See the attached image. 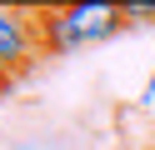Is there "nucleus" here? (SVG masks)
I'll return each instance as SVG.
<instances>
[{
	"label": "nucleus",
	"mask_w": 155,
	"mask_h": 150,
	"mask_svg": "<svg viewBox=\"0 0 155 150\" xmlns=\"http://www.w3.org/2000/svg\"><path fill=\"white\" fill-rule=\"evenodd\" d=\"M35 45H40L35 15H25V10H15V5H0V60L20 75V70H30Z\"/></svg>",
	"instance_id": "nucleus-1"
},
{
	"label": "nucleus",
	"mask_w": 155,
	"mask_h": 150,
	"mask_svg": "<svg viewBox=\"0 0 155 150\" xmlns=\"http://www.w3.org/2000/svg\"><path fill=\"white\" fill-rule=\"evenodd\" d=\"M35 25H40V50H45V55H75V50L85 45L80 30H75V20H70V5L35 10Z\"/></svg>",
	"instance_id": "nucleus-2"
},
{
	"label": "nucleus",
	"mask_w": 155,
	"mask_h": 150,
	"mask_svg": "<svg viewBox=\"0 0 155 150\" xmlns=\"http://www.w3.org/2000/svg\"><path fill=\"white\" fill-rule=\"evenodd\" d=\"M70 20H75V30H80L85 45H100V40H110L115 30L125 25L120 5H105V0H80V5H70Z\"/></svg>",
	"instance_id": "nucleus-3"
},
{
	"label": "nucleus",
	"mask_w": 155,
	"mask_h": 150,
	"mask_svg": "<svg viewBox=\"0 0 155 150\" xmlns=\"http://www.w3.org/2000/svg\"><path fill=\"white\" fill-rule=\"evenodd\" d=\"M120 15H125V25H145V20H155V0H125L120 5Z\"/></svg>",
	"instance_id": "nucleus-4"
},
{
	"label": "nucleus",
	"mask_w": 155,
	"mask_h": 150,
	"mask_svg": "<svg viewBox=\"0 0 155 150\" xmlns=\"http://www.w3.org/2000/svg\"><path fill=\"white\" fill-rule=\"evenodd\" d=\"M15 80H20V75H15V70L0 60V95H10V90H15Z\"/></svg>",
	"instance_id": "nucleus-5"
},
{
	"label": "nucleus",
	"mask_w": 155,
	"mask_h": 150,
	"mask_svg": "<svg viewBox=\"0 0 155 150\" xmlns=\"http://www.w3.org/2000/svg\"><path fill=\"white\" fill-rule=\"evenodd\" d=\"M140 105H155V75L145 80V90H140Z\"/></svg>",
	"instance_id": "nucleus-6"
},
{
	"label": "nucleus",
	"mask_w": 155,
	"mask_h": 150,
	"mask_svg": "<svg viewBox=\"0 0 155 150\" xmlns=\"http://www.w3.org/2000/svg\"><path fill=\"white\" fill-rule=\"evenodd\" d=\"M150 150H155V145H150Z\"/></svg>",
	"instance_id": "nucleus-7"
}]
</instances>
